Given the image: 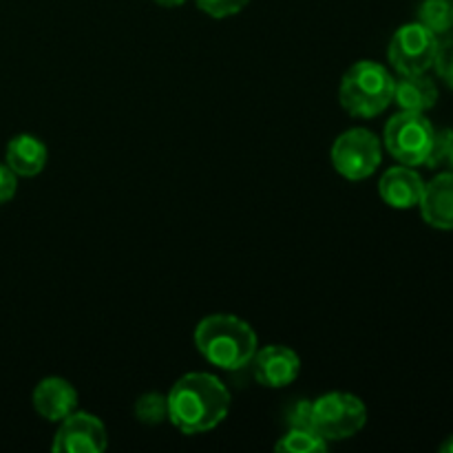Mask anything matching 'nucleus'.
I'll return each instance as SVG.
<instances>
[{
	"mask_svg": "<svg viewBox=\"0 0 453 453\" xmlns=\"http://www.w3.org/2000/svg\"><path fill=\"white\" fill-rule=\"evenodd\" d=\"M250 363L257 383L273 389L292 385L301 372L299 354L286 345H265V348L257 349Z\"/></svg>",
	"mask_w": 453,
	"mask_h": 453,
	"instance_id": "1a4fd4ad",
	"label": "nucleus"
},
{
	"mask_svg": "<svg viewBox=\"0 0 453 453\" xmlns=\"http://www.w3.org/2000/svg\"><path fill=\"white\" fill-rule=\"evenodd\" d=\"M425 166L434 168V171H453V128L436 131Z\"/></svg>",
	"mask_w": 453,
	"mask_h": 453,
	"instance_id": "f3484780",
	"label": "nucleus"
},
{
	"mask_svg": "<svg viewBox=\"0 0 453 453\" xmlns=\"http://www.w3.org/2000/svg\"><path fill=\"white\" fill-rule=\"evenodd\" d=\"M330 442L319 436L317 432L308 429H290L281 441L274 445L279 453H323L327 451Z\"/></svg>",
	"mask_w": 453,
	"mask_h": 453,
	"instance_id": "dca6fc26",
	"label": "nucleus"
},
{
	"mask_svg": "<svg viewBox=\"0 0 453 453\" xmlns=\"http://www.w3.org/2000/svg\"><path fill=\"white\" fill-rule=\"evenodd\" d=\"M425 224L438 230H453V171H442L425 184L420 197Z\"/></svg>",
	"mask_w": 453,
	"mask_h": 453,
	"instance_id": "f8f14e48",
	"label": "nucleus"
},
{
	"mask_svg": "<svg viewBox=\"0 0 453 453\" xmlns=\"http://www.w3.org/2000/svg\"><path fill=\"white\" fill-rule=\"evenodd\" d=\"M49 159L47 144L31 133H20L12 137L4 149V164L18 177H35L44 171Z\"/></svg>",
	"mask_w": 453,
	"mask_h": 453,
	"instance_id": "ddd939ff",
	"label": "nucleus"
},
{
	"mask_svg": "<svg viewBox=\"0 0 453 453\" xmlns=\"http://www.w3.org/2000/svg\"><path fill=\"white\" fill-rule=\"evenodd\" d=\"M425 180L420 173L414 171V166H392L383 173L379 181V195L388 206L396 211H410L418 206L423 197Z\"/></svg>",
	"mask_w": 453,
	"mask_h": 453,
	"instance_id": "9b49d317",
	"label": "nucleus"
},
{
	"mask_svg": "<svg viewBox=\"0 0 453 453\" xmlns=\"http://www.w3.org/2000/svg\"><path fill=\"white\" fill-rule=\"evenodd\" d=\"M436 128L425 113L401 111L385 124L383 142L388 153L405 166H425L432 150Z\"/></svg>",
	"mask_w": 453,
	"mask_h": 453,
	"instance_id": "20e7f679",
	"label": "nucleus"
},
{
	"mask_svg": "<svg viewBox=\"0 0 453 453\" xmlns=\"http://www.w3.org/2000/svg\"><path fill=\"white\" fill-rule=\"evenodd\" d=\"M438 35H434L420 22L403 25L389 42V62L401 75L427 73L438 53Z\"/></svg>",
	"mask_w": 453,
	"mask_h": 453,
	"instance_id": "0eeeda50",
	"label": "nucleus"
},
{
	"mask_svg": "<svg viewBox=\"0 0 453 453\" xmlns=\"http://www.w3.org/2000/svg\"><path fill=\"white\" fill-rule=\"evenodd\" d=\"M330 157L339 175L349 181H361L374 175L383 162V144L367 128H349L336 137Z\"/></svg>",
	"mask_w": 453,
	"mask_h": 453,
	"instance_id": "423d86ee",
	"label": "nucleus"
},
{
	"mask_svg": "<svg viewBox=\"0 0 453 453\" xmlns=\"http://www.w3.org/2000/svg\"><path fill=\"white\" fill-rule=\"evenodd\" d=\"M153 3H157L159 7H181L186 0H153Z\"/></svg>",
	"mask_w": 453,
	"mask_h": 453,
	"instance_id": "5701e85b",
	"label": "nucleus"
},
{
	"mask_svg": "<svg viewBox=\"0 0 453 453\" xmlns=\"http://www.w3.org/2000/svg\"><path fill=\"white\" fill-rule=\"evenodd\" d=\"M434 66H436V73L447 87L453 88V40H447V42L438 44L436 60H434Z\"/></svg>",
	"mask_w": 453,
	"mask_h": 453,
	"instance_id": "aec40b11",
	"label": "nucleus"
},
{
	"mask_svg": "<svg viewBox=\"0 0 453 453\" xmlns=\"http://www.w3.org/2000/svg\"><path fill=\"white\" fill-rule=\"evenodd\" d=\"M441 451H442V453H453V436H449L445 442H442Z\"/></svg>",
	"mask_w": 453,
	"mask_h": 453,
	"instance_id": "b1692460",
	"label": "nucleus"
},
{
	"mask_svg": "<svg viewBox=\"0 0 453 453\" xmlns=\"http://www.w3.org/2000/svg\"><path fill=\"white\" fill-rule=\"evenodd\" d=\"M31 403L38 416H42L49 423H60L69 414H73L78 407V392L73 385L60 376H47L40 380L31 394Z\"/></svg>",
	"mask_w": 453,
	"mask_h": 453,
	"instance_id": "9d476101",
	"label": "nucleus"
},
{
	"mask_svg": "<svg viewBox=\"0 0 453 453\" xmlns=\"http://www.w3.org/2000/svg\"><path fill=\"white\" fill-rule=\"evenodd\" d=\"M394 102L401 111L425 113L436 106L438 87L427 73L401 75V80H396V88H394Z\"/></svg>",
	"mask_w": 453,
	"mask_h": 453,
	"instance_id": "4468645a",
	"label": "nucleus"
},
{
	"mask_svg": "<svg viewBox=\"0 0 453 453\" xmlns=\"http://www.w3.org/2000/svg\"><path fill=\"white\" fill-rule=\"evenodd\" d=\"M418 22L434 35H442L453 27V0H423Z\"/></svg>",
	"mask_w": 453,
	"mask_h": 453,
	"instance_id": "2eb2a0df",
	"label": "nucleus"
},
{
	"mask_svg": "<svg viewBox=\"0 0 453 453\" xmlns=\"http://www.w3.org/2000/svg\"><path fill=\"white\" fill-rule=\"evenodd\" d=\"M168 420L186 436L215 429L230 411V392L208 372L184 374L166 396Z\"/></svg>",
	"mask_w": 453,
	"mask_h": 453,
	"instance_id": "f257e3e1",
	"label": "nucleus"
},
{
	"mask_svg": "<svg viewBox=\"0 0 453 453\" xmlns=\"http://www.w3.org/2000/svg\"><path fill=\"white\" fill-rule=\"evenodd\" d=\"M195 345L211 365L237 372L250 365L259 349L255 330L234 314H211L195 327Z\"/></svg>",
	"mask_w": 453,
	"mask_h": 453,
	"instance_id": "f03ea898",
	"label": "nucleus"
},
{
	"mask_svg": "<svg viewBox=\"0 0 453 453\" xmlns=\"http://www.w3.org/2000/svg\"><path fill=\"white\" fill-rule=\"evenodd\" d=\"M396 80L380 62L361 60L341 80V106L354 118H376L394 102Z\"/></svg>",
	"mask_w": 453,
	"mask_h": 453,
	"instance_id": "7ed1b4c3",
	"label": "nucleus"
},
{
	"mask_svg": "<svg viewBox=\"0 0 453 453\" xmlns=\"http://www.w3.org/2000/svg\"><path fill=\"white\" fill-rule=\"evenodd\" d=\"M314 432L327 442L348 441L367 425V407L349 392H327L312 403Z\"/></svg>",
	"mask_w": 453,
	"mask_h": 453,
	"instance_id": "39448f33",
	"label": "nucleus"
},
{
	"mask_svg": "<svg viewBox=\"0 0 453 453\" xmlns=\"http://www.w3.org/2000/svg\"><path fill=\"white\" fill-rule=\"evenodd\" d=\"M109 447L104 423L88 411H73L60 420L53 436V453H100Z\"/></svg>",
	"mask_w": 453,
	"mask_h": 453,
	"instance_id": "6e6552de",
	"label": "nucleus"
},
{
	"mask_svg": "<svg viewBox=\"0 0 453 453\" xmlns=\"http://www.w3.org/2000/svg\"><path fill=\"white\" fill-rule=\"evenodd\" d=\"M195 3H197V7L202 9L206 16L230 18V16H237L239 12H243L250 0H195Z\"/></svg>",
	"mask_w": 453,
	"mask_h": 453,
	"instance_id": "6ab92c4d",
	"label": "nucleus"
},
{
	"mask_svg": "<svg viewBox=\"0 0 453 453\" xmlns=\"http://www.w3.org/2000/svg\"><path fill=\"white\" fill-rule=\"evenodd\" d=\"M288 425L290 429H308L314 432V414H312V401H301L288 414Z\"/></svg>",
	"mask_w": 453,
	"mask_h": 453,
	"instance_id": "412c9836",
	"label": "nucleus"
},
{
	"mask_svg": "<svg viewBox=\"0 0 453 453\" xmlns=\"http://www.w3.org/2000/svg\"><path fill=\"white\" fill-rule=\"evenodd\" d=\"M16 190H18V175L7 166V164H0V206L12 202Z\"/></svg>",
	"mask_w": 453,
	"mask_h": 453,
	"instance_id": "4be33fe9",
	"label": "nucleus"
},
{
	"mask_svg": "<svg viewBox=\"0 0 453 453\" xmlns=\"http://www.w3.org/2000/svg\"><path fill=\"white\" fill-rule=\"evenodd\" d=\"M135 416L137 420H142L146 425H159L162 420H168L166 396L155 392L140 396L135 403Z\"/></svg>",
	"mask_w": 453,
	"mask_h": 453,
	"instance_id": "a211bd4d",
	"label": "nucleus"
}]
</instances>
